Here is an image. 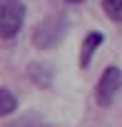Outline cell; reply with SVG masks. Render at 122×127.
I'll use <instances>...</instances> for the list:
<instances>
[{"mask_svg": "<svg viewBox=\"0 0 122 127\" xmlns=\"http://www.w3.org/2000/svg\"><path fill=\"white\" fill-rule=\"evenodd\" d=\"M102 42H105V35H102V32H97V30H92V32H87V35H85L82 47H80V67H82V70L92 62V55H95V50H97Z\"/></svg>", "mask_w": 122, "mask_h": 127, "instance_id": "cell-4", "label": "cell"}, {"mask_svg": "<svg viewBox=\"0 0 122 127\" xmlns=\"http://www.w3.org/2000/svg\"><path fill=\"white\" fill-rule=\"evenodd\" d=\"M65 35H67V18L60 13H52L32 30V45L37 50H52L62 42Z\"/></svg>", "mask_w": 122, "mask_h": 127, "instance_id": "cell-1", "label": "cell"}, {"mask_svg": "<svg viewBox=\"0 0 122 127\" xmlns=\"http://www.w3.org/2000/svg\"><path fill=\"white\" fill-rule=\"evenodd\" d=\"M102 10L112 23H122V0H102Z\"/></svg>", "mask_w": 122, "mask_h": 127, "instance_id": "cell-7", "label": "cell"}, {"mask_svg": "<svg viewBox=\"0 0 122 127\" xmlns=\"http://www.w3.org/2000/svg\"><path fill=\"white\" fill-rule=\"evenodd\" d=\"M65 3H70V5H80V3H85V0H65Z\"/></svg>", "mask_w": 122, "mask_h": 127, "instance_id": "cell-8", "label": "cell"}, {"mask_svg": "<svg viewBox=\"0 0 122 127\" xmlns=\"http://www.w3.org/2000/svg\"><path fill=\"white\" fill-rule=\"evenodd\" d=\"M15 110H18V97H15L10 90L0 87V120H3V117H10Z\"/></svg>", "mask_w": 122, "mask_h": 127, "instance_id": "cell-6", "label": "cell"}, {"mask_svg": "<svg viewBox=\"0 0 122 127\" xmlns=\"http://www.w3.org/2000/svg\"><path fill=\"white\" fill-rule=\"evenodd\" d=\"M120 90H122V70H120L117 65L105 67L102 75H100V82H97V87H95V100H97V105L110 107V105L115 102V97H117Z\"/></svg>", "mask_w": 122, "mask_h": 127, "instance_id": "cell-3", "label": "cell"}, {"mask_svg": "<svg viewBox=\"0 0 122 127\" xmlns=\"http://www.w3.org/2000/svg\"><path fill=\"white\" fill-rule=\"evenodd\" d=\"M28 75H30V80H32L37 87H50V82H52V77H55L52 67L45 65V62H32L30 70H28Z\"/></svg>", "mask_w": 122, "mask_h": 127, "instance_id": "cell-5", "label": "cell"}, {"mask_svg": "<svg viewBox=\"0 0 122 127\" xmlns=\"http://www.w3.org/2000/svg\"><path fill=\"white\" fill-rule=\"evenodd\" d=\"M28 8L23 0H0V40H13L23 30Z\"/></svg>", "mask_w": 122, "mask_h": 127, "instance_id": "cell-2", "label": "cell"}]
</instances>
